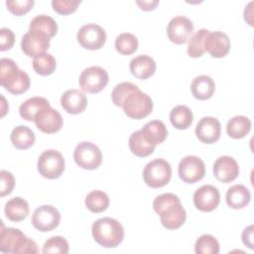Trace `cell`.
I'll return each instance as SVG.
<instances>
[{
    "instance_id": "6da1fadb",
    "label": "cell",
    "mask_w": 254,
    "mask_h": 254,
    "mask_svg": "<svg viewBox=\"0 0 254 254\" xmlns=\"http://www.w3.org/2000/svg\"><path fill=\"white\" fill-rule=\"evenodd\" d=\"M0 251L13 254H36L39 249L37 243L27 237L20 229L5 227L1 221Z\"/></svg>"
},
{
    "instance_id": "7a4b0ae2",
    "label": "cell",
    "mask_w": 254,
    "mask_h": 254,
    "mask_svg": "<svg viewBox=\"0 0 254 254\" xmlns=\"http://www.w3.org/2000/svg\"><path fill=\"white\" fill-rule=\"evenodd\" d=\"M0 83L12 94L18 95L29 89L31 80L28 73L21 70L13 60L3 58L0 61Z\"/></svg>"
},
{
    "instance_id": "3957f363",
    "label": "cell",
    "mask_w": 254,
    "mask_h": 254,
    "mask_svg": "<svg viewBox=\"0 0 254 254\" xmlns=\"http://www.w3.org/2000/svg\"><path fill=\"white\" fill-rule=\"evenodd\" d=\"M94 240L105 248L117 247L124 239L122 224L111 217H102L95 220L91 227Z\"/></svg>"
},
{
    "instance_id": "277c9868",
    "label": "cell",
    "mask_w": 254,
    "mask_h": 254,
    "mask_svg": "<svg viewBox=\"0 0 254 254\" xmlns=\"http://www.w3.org/2000/svg\"><path fill=\"white\" fill-rule=\"evenodd\" d=\"M121 107L128 117L132 119H143L152 112L153 101L147 93L138 88L127 95Z\"/></svg>"
},
{
    "instance_id": "5b68a950",
    "label": "cell",
    "mask_w": 254,
    "mask_h": 254,
    "mask_svg": "<svg viewBox=\"0 0 254 254\" xmlns=\"http://www.w3.org/2000/svg\"><path fill=\"white\" fill-rule=\"evenodd\" d=\"M172 178V167L164 159H155L149 162L143 171V179L147 186L159 189L166 186Z\"/></svg>"
},
{
    "instance_id": "8992f818",
    "label": "cell",
    "mask_w": 254,
    "mask_h": 254,
    "mask_svg": "<svg viewBox=\"0 0 254 254\" xmlns=\"http://www.w3.org/2000/svg\"><path fill=\"white\" fill-rule=\"evenodd\" d=\"M65 168L63 155L56 150L43 152L38 159V171L40 175L49 180H55L62 176Z\"/></svg>"
},
{
    "instance_id": "52a82bcc",
    "label": "cell",
    "mask_w": 254,
    "mask_h": 254,
    "mask_svg": "<svg viewBox=\"0 0 254 254\" xmlns=\"http://www.w3.org/2000/svg\"><path fill=\"white\" fill-rule=\"evenodd\" d=\"M73 159L76 165L84 170H95L102 162L100 149L93 143L83 141L74 149Z\"/></svg>"
},
{
    "instance_id": "ba28073f",
    "label": "cell",
    "mask_w": 254,
    "mask_h": 254,
    "mask_svg": "<svg viewBox=\"0 0 254 254\" xmlns=\"http://www.w3.org/2000/svg\"><path fill=\"white\" fill-rule=\"evenodd\" d=\"M108 80V73L103 67L92 65L83 69L78 82L82 91L87 93H97L107 85Z\"/></svg>"
},
{
    "instance_id": "9c48e42d",
    "label": "cell",
    "mask_w": 254,
    "mask_h": 254,
    "mask_svg": "<svg viewBox=\"0 0 254 254\" xmlns=\"http://www.w3.org/2000/svg\"><path fill=\"white\" fill-rule=\"evenodd\" d=\"M31 221L33 226L39 231H52L59 226L61 213L55 206L44 204L35 209Z\"/></svg>"
},
{
    "instance_id": "30bf717a",
    "label": "cell",
    "mask_w": 254,
    "mask_h": 254,
    "mask_svg": "<svg viewBox=\"0 0 254 254\" xmlns=\"http://www.w3.org/2000/svg\"><path fill=\"white\" fill-rule=\"evenodd\" d=\"M77 42L86 50H99L106 42V33L102 27L97 24H86L79 28L77 35Z\"/></svg>"
},
{
    "instance_id": "8fae6325",
    "label": "cell",
    "mask_w": 254,
    "mask_h": 254,
    "mask_svg": "<svg viewBox=\"0 0 254 254\" xmlns=\"http://www.w3.org/2000/svg\"><path fill=\"white\" fill-rule=\"evenodd\" d=\"M178 173L183 182L194 184L204 177L205 165L196 156H187L181 160L178 166Z\"/></svg>"
},
{
    "instance_id": "7c38bea8",
    "label": "cell",
    "mask_w": 254,
    "mask_h": 254,
    "mask_svg": "<svg viewBox=\"0 0 254 254\" xmlns=\"http://www.w3.org/2000/svg\"><path fill=\"white\" fill-rule=\"evenodd\" d=\"M193 33L192 22L185 16L174 17L167 26L169 40L177 45H183L191 38Z\"/></svg>"
},
{
    "instance_id": "4fadbf2b",
    "label": "cell",
    "mask_w": 254,
    "mask_h": 254,
    "mask_svg": "<svg viewBox=\"0 0 254 254\" xmlns=\"http://www.w3.org/2000/svg\"><path fill=\"white\" fill-rule=\"evenodd\" d=\"M50 40L51 38L44 33L29 30L22 37L21 49L26 56L36 58L37 56L46 53L50 47Z\"/></svg>"
},
{
    "instance_id": "5bb4252c",
    "label": "cell",
    "mask_w": 254,
    "mask_h": 254,
    "mask_svg": "<svg viewBox=\"0 0 254 254\" xmlns=\"http://www.w3.org/2000/svg\"><path fill=\"white\" fill-rule=\"evenodd\" d=\"M220 201L219 190L211 185H203L193 193L194 206L203 212L214 210Z\"/></svg>"
},
{
    "instance_id": "9a60e30c",
    "label": "cell",
    "mask_w": 254,
    "mask_h": 254,
    "mask_svg": "<svg viewBox=\"0 0 254 254\" xmlns=\"http://www.w3.org/2000/svg\"><path fill=\"white\" fill-rule=\"evenodd\" d=\"M35 124L37 128L46 134H54L59 132L63 127L62 115L51 105L44 107L36 115Z\"/></svg>"
},
{
    "instance_id": "2e32d148",
    "label": "cell",
    "mask_w": 254,
    "mask_h": 254,
    "mask_svg": "<svg viewBox=\"0 0 254 254\" xmlns=\"http://www.w3.org/2000/svg\"><path fill=\"white\" fill-rule=\"evenodd\" d=\"M228 36L220 31L208 32L204 41V51L212 58H224L230 51Z\"/></svg>"
},
{
    "instance_id": "e0dca14e",
    "label": "cell",
    "mask_w": 254,
    "mask_h": 254,
    "mask_svg": "<svg viewBox=\"0 0 254 254\" xmlns=\"http://www.w3.org/2000/svg\"><path fill=\"white\" fill-rule=\"evenodd\" d=\"M220 122L211 116L202 117L195 126V135L204 144H213L220 138Z\"/></svg>"
},
{
    "instance_id": "ac0fdd59",
    "label": "cell",
    "mask_w": 254,
    "mask_h": 254,
    "mask_svg": "<svg viewBox=\"0 0 254 254\" xmlns=\"http://www.w3.org/2000/svg\"><path fill=\"white\" fill-rule=\"evenodd\" d=\"M238 174V163L230 156H221L213 164V175L221 183L227 184L234 181Z\"/></svg>"
},
{
    "instance_id": "d6986e66",
    "label": "cell",
    "mask_w": 254,
    "mask_h": 254,
    "mask_svg": "<svg viewBox=\"0 0 254 254\" xmlns=\"http://www.w3.org/2000/svg\"><path fill=\"white\" fill-rule=\"evenodd\" d=\"M61 104L64 110L69 114L82 113L87 106V98L85 94L78 89H68L63 93Z\"/></svg>"
},
{
    "instance_id": "ffe728a7",
    "label": "cell",
    "mask_w": 254,
    "mask_h": 254,
    "mask_svg": "<svg viewBox=\"0 0 254 254\" xmlns=\"http://www.w3.org/2000/svg\"><path fill=\"white\" fill-rule=\"evenodd\" d=\"M161 216V223L162 225L169 229L175 230L180 228L186 221L187 213L180 202H175L168 207H166L160 214Z\"/></svg>"
},
{
    "instance_id": "44dd1931",
    "label": "cell",
    "mask_w": 254,
    "mask_h": 254,
    "mask_svg": "<svg viewBox=\"0 0 254 254\" xmlns=\"http://www.w3.org/2000/svg\"><path fill=\"white\" fill-rule=\"evenodd\" d=\"M129 68L133 76L139 79H147L156 71V63L147 55H140L130 61Z\"/></svg>"
},
{
    "instance_id": "7402d4cb",
    "label": "cell",
    "mask_w": 254,
    "mask_h": 254,
    "mask_svg": "<svg viewBox=\"0 0 254 254\" xmlns=\"http://www.w3.org/2000/svg\"><path fill=\"white\" fill-rule=\"evenodd\" d=\"M190 89L194 98L198 100H206L213 95L215 83L210 76L201 74L192 79Z\"/></svg>"
},
{
    "instance_id": "603a6c76",
    "label": "cell",
    "mask_w": 254,
    "mask_h": 254,
    "mask_svg": "<svg viewBox=\"0 0 254 254\" xmlns=\"http://www.w3.org/2000/svg\"><path fill=\"white\" fill-rule=\"evenodd\" d=\"M29 211L30 207L28 201L20 196H16L8 200L4 207L6 217L14 222L24 220L28 216Z\"/></svg>"
},
{
    "instance_id": "cb8c5ba5",
    "label": "cell",
    "mask_w": 254,
    "mask_h": 254,
    "mask_svg": "<svg viewBox=\"0 0 254 254\" xmlns=\"http://www.w3.org/2000/svg\"><path fill=\"white\" fill-rule=\"evenodd\" d=\"M251 199L249 190L243 185H234L227 190L226 203L233 209L244 208Z\"/></svg>"
},
{
    "instance_id": "d4e9b609",
    "label": "cell",
    "mask_w": 254,
    "mask_h": 254,
    "mask_svg": "<svg viewBox=\"0 0 254 254\" xmlns=\"http://www.w3.org/2000/svg\"><path fill=\"white\" fill-rule=\"evenodd\" d=\"M141 132L145 139L154 146L163 143L168 136L167 127L165 123L160 120L149 121L143 126Z\"/></svg>"
},
{
    "instance_id": "484cf974",
    "label": "cell",
    "mask_w": 254,
    "mask_h": 254,
    "mask_svg": "<svg viewBox=\"0 0 254 254\" xmlns=\"http://www.w3.org/2000/svg\"><path fill=\"white\" fill-rule=\"evenodd\" d=\"M10 139L16 149L26 150L34 145L36 137L34 132L29 127L19 125L12 130Z\"/></svg>"
},
{
    "instance_id": "4316f807",
    "label": "cell",
    "mask_w": 254,
    "mask_h": 254,
    "mask_svg": "<svg viewBox=\"0 0 254 254\" xmlns=\"http://www.w3.org/2000/svg\"><path fill=\"white\" fill-rule=\"evenodd\" d=\"M49 105H50L49 101L44 97H40V96L31 97L20 105L19 113L23 119L27 121H34L39 111H41L44 107Z\"/></svg>"
},
{
    "instance_id": "83f0119b",
    "label": "cell",
    "mask_w": 254,
    "mask_h": 254,
    "mask_svg": "<svg viewBox=\"0 0 254 254\" xmlns=\"http://www.w3.org/2000/svg\"><path fill=\"white\" fill-rule=\"evenodd\" d=\"M130 151L137 157H148L156 149V146L150 144L143 136L141 130H137L130 135L129 138Z\"/></svg>"
},
{
    "instance_id": "f1b7e54d",
    "label": "cell",
    "mask_w": 254,
    "mask_h": 254,
    "mask_svg": "<svg viewBox=\"0 0 254 254\" xmlns=\"http://www.w3.org/2000/svg\"><path fill=\"white\" fill-rule=\"evenodd\" d=\"M251 130V121L248 117L237 115L232 117L226 125L227 135L233 139L244 138Z\"/></svg>"
},
{
    "instance_id": "f546056e",
    "label": "cell",
    "mask_w": 254,
    "mask_h": 254,
    "mask_svg": "<svg viewBox=\"0 0 254 254\" xmlns=\"http://www.w3.org/2000/svg\"><path fill=\"white\" fill-rule=\"evenodd\" d=\"M193 120L191 110L185 105H178L170 112V121L172 125L179 130L188 129Z\"/></svg>"
},
{
    "instance_id": "4dcf8cb0",
    "label": "cell",
    "mask_w": 254,
    "mask_h": 254,
    "mask_svg": "<svg viewBox=\"0 0 254 254\" xmlns=\"http://www.w3.org/2000/svg\"><path fill=\"white\" fill-rule=\"evenodd\" d=\"M29 30L39 31L41 33L46 34L50 38H53L56 36L58 32V24L52 17L42 14L36 16L31 21Z\"/></svg>"
},
{
    "instance_id": "1f68e13d",
    "label": "cell",
    "mask_w": 254,
    "mask_h": 254,
    "mask_svg": "<svg viewBox=\"0 0 254 254\" xmlns=\"http://www.w3.org/2000/svg\"><path fill=\"white\" fill-rule=\"evenodd\" d=\"M86 207L94 213L105 211L109 206V197L102 190H92L85 197Z\"/></svg>"
},
{
    "instance_id": "d6a6232c",
    "label": "cell",
    "mask_w": 254,
    "mask_h": 254,
    "mask_svg": "<svg viewBox=\"0 0 254 254\" xmlns=\"http://www.w3.org/2000/svg\"><path fill=\"white\" fill-rule=\"evenodd\" d=\"M56 59L51 54L44 53L34 58L33 68L40 75H50L56 70Z\"/></svg>"
},
{
    "instance_id": "836d02e7",
    "label": "cell",
    "mask_w": 254,
    "mask_h": 254,
    "mask_svg": "<svg viewBox=\"0 0 254 254\" xmlns=\"http://www.w3.org/2000/svg\"><path fill=\"white\" fill-rule=\"evenodd\" d=\"M138 39L131 33H122L116 37L115 49L124 56L134 54L138 49Z\"/></svg>"
},
{
    "instance_id": "e575fe53",
    "label": "cell",
    "mask_w": 254,
    "mask_h": 254,
    "mask_svg": "<svg viewBox=\"0 0 254 254\" xmlns=\"http://www.w3.org/2000/svg\"><path fill=\"white\" fill-rule=\"evenodd\" d=\"M208 32L209 31L206 29H199L189 40L188 55L190 58H199L205 53L204 41H205V38H206Z\"/></svg>"
},
{
    "instance_id": "d590c367",
    "label": "cell",
    "mask_w": 254,
    "mask_h": 254,
    "mask_svg": "<svg viewBox=\"0 0 254 254\" xmlns=\"http://www.w3.org/2000/svg\"><path fill=\"white\" fill-rule=\"evenodd\" d=\"M194 251L196 254H218L219 242L214 236L203 234L196 239Z\"/></svg>"
},
{
    "instance_id": "8d00e7d4",
    "label": "cell",
    "mask_w": 254,
    "mask_h": 254,
    "mask_svg": "<svg viewBox=\"0 0 254 254\" xmlns=\"http://www.w3.org/2000/svg\"><path fill=\"white\" fill-rule=\"evenodd\" d=\"M69 250L68 242L65 238L62 236H53L49 238L44 246H43V253H60V254H67Z\"/></svg>"
},
{
    "instance_id": "74e56055",
    "label": "cell",
    "mask_w": 254,
    "mask_h": 254,
    "mask_svg": "<svg viewBox=\"0 0 254 254\" xmlns=\"http://www.w3.org/2000/svg\"><path fill=\"white\" fill-rule=\"evenodd\" d=\"M138 88L139 87L137 85H135V84H133L132 82H129V81H124V82H121V83L117 84L113 88L112 93H111V98H112L113 103L116 106L121 107L122 104H123V101L127 97V95L129 93H131L132 91L138 89Z\"/></svg>"
},
{
    "instance_id": "f35d334b",
    "label": "cell",
    "mask_w": 254,
    "mask_h": 254,
    "mask_svg": "<svg viewBox=\"0 0 254 254\" xmlns=\"http://www.w3.org/2000/svg\"><path fill=\"white\" fill-rule=\"evenodd\" d=\"M34 0H9L6 1L8 10L16 16H21L28 13L34 6Z\"/></svg>"
},
{
    "instance_id": "ab89813d",
    "label": "cell",
    "mask_w": 254,
    "mask_h": 254,
    "mask_svg": "<svg viewBox=\"0 0 254 254\" xmlns=\"http://www.w3.org/2000/svg\"><path fill=\"white\" fill-rule=\"evenodd\" d=\"M180 198L178 195L171 193V192H167V193H163L158 195L154 201H153V208L155 210L156 213H158L159 215L161 214V212L168 207L169 205L175 203V202H180Z\"/></svg>"
},
{
    "instance_id": "60d3db41",
    "label": "cell",
    "mask_w": 254,
    "mask_h": 254,
    "mask_svg": "<svg viewBox=\"0 0 254 254\" xmlns=\"http://www.w3.org/2000/svg\"><path fill=\"white\" fill-rule=\"evenodd\" d=\"M80 1L78 0H53V9L61 15H68L76 11Z\"/></svg>"
},
{
    "instance_id": "b9f144b4",
    "label": "cell",
    "mask_w": 254,
    "mask_h": 254,
    "mask_svg": "<svg viewBox=\"0 0 254 254\" xmlns=\"http://www.w3.org/2000/svg\"><path fill=\"white\" fill-rule=\"evenodd\" d=\"M15 187V179L11 172L2 170L0 172V195L3 197L10 194Z\"/></svg>"
},
{
    "instance_id": "7bdbcfd3",
    "label": "cell",
    "mask_w": 254,
    "mask_h": 254,
    "mask_svg": "<svg viewBox=\"0 0 254 254\" xmlns=\"http://www.w3.org/2000/svg\"><path fill=\"white\" fill-rule=\"evenodd\" d=\"M15 43V35L11 29H0V51L5 52L13 48Z\"/></svg>"
},
{
    "instance_id": "ee69618b",
    "label": "cell",
    "mask_w": 254,
    "mask_h": 254,
    "mask_svg": "<svg viewBox=\"0 0 254 254\" xmlns=\"http://www.w3.org/2000/svg\"><path fill=\"white\" fill-rule=\"evenodd\" d=\"M253 232H254L253 225L247 226L242 232V242L244 245H246L250 249L254 248L253 247Z\"/></svg>"
},
{
    "instance_id": "f6af8a7d",
    "label": "cell",
    "mask_w": 254,
    "mask_h": 254,
    "mask_svg": "<svg viewBox=\"0 0 254 254\" xmlns=\"http://www.w3.org/2000/svg\"><path fill=\"white\" fill-rule=\"evenodd\" d=\"M137 5L144 11L154 10L160 3L159 0H149V1H137Z\"/></svg>"
},
{
    "instance_id": "bcb514c9",
    "label": "cell",
    "mask_w": 254,
    "mask_h": 254,
    "mask_svg": "<svg viewBox=\"0 0 254 254\" xmlns=\"http://www.w3.org/2000/svg\"><path fill=\"white\" fill-rule=\"evenodd\" d=\"M1 99H2V114H1V116L3 117L7 111H6V109H4V105H5L6 102H5V98H4L3 95H1Z\"/></svg>"
}]
</instances>
